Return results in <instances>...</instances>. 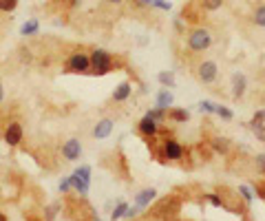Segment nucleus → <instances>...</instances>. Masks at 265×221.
Listing matches in <instances>:
<instances>
[{"instance_id": "obj_1", "label": "nucleus", "mask_w": 265, "mask_h": 221, "mask_svg": "<svg viewBox=\"0 0 265 221\" xmlns=\"http://www.w3.org/2000/svg\"><path fill=\"white\" fill-rule=\"evenodd\" d=\"M212 44V31L208 27H194L188 33V49L192 53H204L206 49H210Z\"/></svg>"}, {"instance_id": "obj_2", "label": "nucleus", "mask_w": 265, "mask_h": 221, "mask_svg": "<svg viewBox=\"0 0 265 221\" xmlns=\"http://www.w3.org/2000/svg\"><path fill=\"white\" fill-rule=\"evenodd\" d=\"M115 69V60L113 56L104 49H95L91 53V73H97V75H106Z\"/></svg>"}, {"instance_id": "obj_3", "label": "nucleus", "mask_w": 265, "mask_h": 221, "mask_svg": "<svg viewBox=\"0 0 265 221\" xmlns=\"http://www.w3.org/2000/svg\"><path fill=\"white\" fill-rule=\"evenodd\" d=\"M194 75H197V80L201 84H215L219 78V65L212 60H204L194 69Z\"/></svg>"}, {"instance_id": "obj_4", "label": "nucleus", "mask_w": 265, "mask_h": 221, "mask_svg": "<svg viewBox=\"0 0 265 221\" xmlns=\"http://www.w3.org/2000/svg\"><path fill=\"white\" fill-rule=\"evenodd\" d=\"M67 73H91V56L73 53L67 60Z\"/></svg>"}, {"instance_id": "obj_5", "label": "nucleus", "mask_w": 265, "mask_h": 221, "mask_svg": "<svg viewBox=\"0 0 265 221\" xmlns=\"http://www.w3.org/2000/svg\"><path fill=\"white\" fill-rule=\"evenodd\" d=\"M22 137H25V131H22V124L20 122H9L7 129H5V142L9 144V146H18L22 142Z\"/></svg>"}, {"instance_id": "obj_6", "label": "nucleus", "mask_w": 265, "mask_h": 221, "mask_svg": "<svg viewBox=\"0 0 265 221\" xmlns=\"http://www.w3.org/2000/svg\"><path fill=\"white\" fill-rule=\"evenodd\" d=\"M62 157H64L67 161H78L80 157H82V144H80L78 139H67V142L62 144Z\"/></svg>"}, {"instance_id": "obj_7", "label": "nucleus", "mask_w": 265, "mask_h": 221, "mask_svg": "<svg viewBox=\"0 0 265 221\" xmlns=\"http://www.w3.org/2000/svg\"><path fill=\"white\" fill-rule=\"evenodd\" d=\"M161 150H164V157L166 159H181L183 157V146L177 139H164V146H161Z\"/></svg>"}, {"instance_id": "obj_8", "label": "nucleus", "mask_w": 265, "mask_h": 221, "mask_svg": "<svg viewBox=\"0 0 265 221\" xmlns=\"http://www.w3.org/2000/svg\"><path fill=\"white\" fill-rule=\"evenodd\" d=\"M245 89H247V78L243 73H234L232 75V95L239 100V97L245 95Z\"/></svg>"}, {"instance_id": "obj_9", "label": "nucleus", "mask_w": 265, "mask_h": 221, "mask_svg": "<svg viewBox=\"0 0 265 221\" xmlns=\"http://www.w3.org/2000/svg\"><path fill=\"white\" fill-rule=\"evenodd\" d=\"M113 133V120H100L97 124L93 126V137L95 139H104V137H108Z\"/></svg>"}, {"instance_id": "obj_10", "label": "nucleus", "mask_w": 265, "mask_h": 221, "mask_svg": "<svg viewBox=\"0 0 265 221\" xmlns=\"http://www.w3.org/2000/svg\"><path fill=\"white\" fill-rule=\"evenodd\" d=\"M137 129H140L142 135H146V137H155V135H157V131H159V124L146 115V118H144V120L140 122V124H137Z\"/></svg>"}, {"instance_id": "obj_11", "label": "nucleus", "mask_w": 265, "mask_h": 221, "mask_svg": "<svg viewBox=\"0 0 265 221\" xmlns=\"http://www.w3.org/2000/svg\"><path fill=\"white\" fill-rule=\"evenodd\" d=\"M155 197H157V190L155 188H144L140 195H135V206L142 210V208L151 206V201L155 199Z\"/></svg>"}, {"instance_id": "obj_12", "label": "nucleus", "mask_w": 265, "mask_h": 221, "mask_svg": "<svg viewBox=\"0 0 265 221\" xmlns=\"http://www.w3.org/2000/svg\"><path fill=\"white\" fill-rule=\"evenodd\" d=\"M130 91H132V86H130V82H122L117 86V89L113 91V100L115 102H126L130 97Z\"/></svg>"}, {"instance_id": "obj_13", "label": "nucleus", "mask_w": 265, "mask_h": 221, "mask_svg": "<svg viewBox=\"0 0 265 221\" xmlns=\"http://www.w3.org/2000/svg\"><path fill=\"white\" fill-rule=\"evenodd\" d=\"M172 102H175V97H172V93L168 89H161L159 95H157V108H164L168 111L172 106Z\"/></svg>"}, {"instance_id": "obj_14", "label": "nucleus", "mask_w": 265, "mask_h": 221, "mask_svg": "<svg viewBox=\"0 0 265 221\" xmlns=\"http://www.w3.org/2000/svg\"><path fill=\"white\" fill-rule=\"evenodd\" d=\"M71 182H73V188H76L78 190V195L80 197H84L86 193H89V182H84V179H80L78 175H76V173H73V175H71Z\"/></svg>"}, {"instance_id": "obj_15", "label": "nucleus", "mask_w": 265, "mask_h": 221, "mask_svg": "<svg viewBox=\"0 0 265 221\" xmlns=\"http://www.w3.org/2000/svg\"><path fill=\"white\" fill-rule=\"evenodd\" d=\"M188 111H183V108H168V120L172 122H179V124H183V122H188Z\"/></svg>"}, {"instance_id": "obj_16", "label": "nucleus", "mask_w": 265, "mask_h": 221, "mask_svg": "<svg viewBox=\"0 0 265 221\" xmlns=\"http://www.w3.org/2000/svg\"><path fill=\"white\" fill-rule=\"evenodd\" d=\"M212 148H215L217 153L226 155L228 150H230V142H228L226 137H212Z\"/></svg>"}, {"instance_id": "obj_17", "label": "nucleus", "mask_w": 265, "mask_h": 221, "mask_svg": "<svg viewBox=\"0 0 265 221\" xmlns=\"http://www.w3.org/2000/svg\"><path fill=\"white\" fill-rule=\"evenodd\" d=\"M38 29H40V22L31 18V20H27L25 25L20 27V33H22V36H33V33H38Z\"/></svg>"}, {"instance_id": "obj_18", "label": "nucleus", "mask_w": 265, "mask_h": 221, "mask_svg": "<svg viewBox=\"0 0 265 221\" xmlns=\"http://www.w3.org/2000/svg\"><path fill=\"white\" fill-rule=\"evenodd\" d=\"M252 22H254L256 27L265 29V5H258L254 9V14H252Z\"/></svg>"}, {"instance_id": "obj_19", "label": "nucleus", "mask_w": 265, "mask_h": 221, "mask_svg": "<svg viewBox=\"0 0 265 221\" xmlns=\"http://www.w3.org/2000/svg\"><path fill=\"white\" fill-rule=\"evenodd\" d=\"M223 3H226V0H199V7L204 11H217L223 7Z\"/></svg>"}, {"instance_id": "obj_20", "label": "nucleus", "mask_w": 265, "mask_h": 221, "mask_svg": "<svg viewBox=\"0 0 265 221\" xmlns=\"http://www.w3.org/2000/svg\"><path fill=\"white\" fill-rule=\"evenodd\" d=\"M157 80H159L161 86H166V89H172V86H175V75H172V71H161L157 75Z\"/></svg>"}, {"instance_id": "obj_21", "label": "nucleus", "mask_w": 265, "mask_h": 221, "mask_svg": "<svg viewBox=\"0 0 265 221\" xmlns=\"http://www.w3.org/2000/svg\"><path fill=\"white\" fill-rule=\"evenodd\" d=\"M148 118L155 120V122H164L166 118H168V111H164V108H153V111H148Z\"/></svg>"}, {"instance_id": "obj_22", "label": "nucleus", "mask_w": 265, "mask_h": 221, "mask_svg": "<svg viewBox=\"0 0 265 221\" xmlns=\"http://www.w3.org/2000/svg\"><path fill=\"white\" fill-rule=\"evenodd\" d=\"M126 210H128V203H124V201H119L117 203V208L113 210V214H111V219L113 221H117V219H122L124 214H126Z\"/></svg>"}, {"instance_id": "obj_23", "label": "nucleus", "mask_w": 265, "mask_h": 221, "mask_svg": "<svg viewBox=\"0 0 265 221\" xmlns=\"http://www.w3.org/2000/svg\"><path fill=\"white\" fill-rule=\"evenodd\" d=\"M16 7H18V0H0V11L3 14H11Z\"/></svg>"}, {"instance_id": "obj_24", "label": "nucleus", "mask_w": 265, "mask_h": 221, "mask_svg": "<svg viewBox=\"0 0 265 221\" xmlns=\"http://www.w3.org/2000/svg\"><path fill=\"white\" fill-rule=\"evenodd\" d=\"M250 126L258 139H265V124H261V122H250Z\"/></svg>"}, {"instance_id": "obj_25", "label": "nucleus", "mask_w": 265, "mask_h": 221, "mask_svg": "<svg viewBox=\"0 0 265 221\" xmlns=\"http://www.w3.org/2000/svg\"><path fill=\"white\" fill-rule=\"evenodd\" d=\"M76 175H78L80 179H84V182L91 184V168H89V166H80L78 171H76Z\"/></svg>"}, {"instance_id": "obj_26", "label": "nucleus", "mask_w": 265, "mask_h": 221, "mask_svg": "<svg viewBox=\"0 0 265 221\" xmlns=\"http://www.w3.org/2000/svg\"><path fill=\"white\" fill-rule=\"evenodd\" d=\"M199 111H201V113H215V111H217V104L204 100V102H199Z\"/></svg>"}, {"instance_id": "obj_27", "label": "nucleus", "mask_w": 265, "mask_h": 221, "mask_svg": "<svg viewBox=\"0 0 265 221\" xmlns=\"http://www.w3.org/2000/svg\"><path fill=\"white\" fill-rule=\"evenodd\" d=\"M215 113L219 115V118H223V120H232V118H234V115H232V111L226 108V106H217Z\"/></svg>"}, {"instance_id": "obj_28", "label": "nucleus", "mask_w": 265, "mask_h": 221, "mask_svg": "<svg viewBox=\"0 0 265 221\" xmlns=\"http://www.w3.org/2000/svg\"><path fill=\"white\" fill-rule=\"evenodd\" d=\"M239 193H241V197H243V199H245L247 203H250V201H252V197H254V195H252V190L247 188V186H239Z\"/></svg>"}, {"instance_id": "obj_29", "label": "nucleus", "mask_w": 265, "mask_h": 221, "mask_svg": "<svg viewBox=\"0 0 265 221\" xmlns=\"http://www.w3.org/2000/svg\"><path fill=\"white\" fill-rule=\"evenodd\" d=\"M71 188H73V182H71V177H67L64 182L60 184V193H69Z\"/></svg>"}, {"instance_id": "obj_30", "label": "nucleus", "mask_w": 265, "mask_h": 221, "mask_svg": "<svg viewBox=\"0 0 265 221\" xmlns=\"http://www.w3.org/2000/svg\"><path fill=\"white\" fill-rule=\"evenodd\" d=\"M208 199H210V203H212V206H219V208L223 206L221 197H219V195H215V193H210V195H208Z\"/></svg>"}, {"instance_id": "obj_31", "label": "nucleus", "mask_w": 265, "mask_h": 221, "mask_svg": "<svg viewBox=\"0 0 265 221\" xmlns=\"http://www.w3.org/2000/svg\"><path fill=\"white\" fill-rule=\"evenodd\" d=\"M153 7H157V9H164V11H168V9H170V3H166V0H155V3H153Z\"/></svg>"}, {"instance_id": "obj_32", "label": "nucleus", "mask_w": 265, "mask_h": 221, "mask_svg": "<svg viewBox=\"0 0 265 221\" xmlns=\"http://www.w3.org/2000/svg\"><path fill=\"white\" fill-rule=\"evenodd\" d=\"M256 166H258V171L265 175V155H256Z\"/></svg>"}, {"instance_id": "obj_33", "label": "nucleus", "mask_w": 265, "mask_h": 221, "mask_svg": "<svg viewBox=\"0 0 265 221\" xmlns=\"http://www.w3.org/2000/svg\"><path fill=\"white\" fill-rule=\"evenodd\" d=\"M252 122H261V124H265V111H256L254 118H252Z\"/></svg>"}, {"instance_id": "obj_34", "label": "nucleus", "mask_w": 265, "mask_h": 221, "mask_svg": "<svg viewBox=\"0 0 265 221\" xmlns=\"http://www.w3.org/2000/svg\"><path fill=\"white\" fill-rule=\"evenodd\" d=\"M57 208H60V206H57V203H53V206L49 208V210H47V221H51V219L55 217V210H57Z\"/></svg>"}, {"instance_id": "obj_35", "label": "nucleus", "mask_w": 265, "mask_h": 221, "mask_svg": "<svg viewBox=\"0 0 265 221\" xmlns=\"http://www.w3.org/2000/svg\"><path fill=\"white\" fill-rule=\"evenodd\" d=\"M256 195L265 199V184H258V186H256Z\"/></svg>"}, {"instance_id": "obj_36", "label": "nucleus", "mask_w": 265, "mask_h": 221, "mask_svg": "<svg viewBox=\"0 0 265 221\" xmlns=\"http://www.w3.org/2000/svg\"><path fill=\"white\" fill-rule=\"evenodd\" d=\"M140 3L144 5V7H153V3H155V0H140Z\"/></svg>"}, {"instance_id": "obj_37", "label": "nucleus", "mask_w": 265, "mask_h": 221, "mask_svg": "<svg viewBox=\"0 0 265 221\" xmlns=\"http://www.w3.org/2000/svg\"><path fill=\"white\" fill-rule=\"evenodd\" d=\"M5 100V86H3V82H0V102Z\"/></svg>"}, {"instance_id": "obj_38", "label": "nucleus", "mask_w": 265, "mask_h": 221, "mask_svg": "<svg viewBox=\"0 0 265 221\" xmlns=\"http://www.w3.org/2000/svg\"><path fill=\"white\" fill-rule=\"evenodd\" d=\"M106 3H108V5H122L124 0H106Z\"/></svg>"}, {"instance_id": "obj_39", "label": "nucleus", "mask_w": 265, "mask_h": 221, "mask_svg": "<svg viewBox=\"0 0 265 221\" xmlns=\"http://www.w3.org/2000/svg\"><path fill=\"white\" fill-rule=\"evenodd\" d=\"M0 221H7V217H5V214H3V212H0Z\"/></svg>"}, {"instance_id": "obj_40", "label": "nucleus", "mask_w": 265, "mask_h": 221, "mask_svg": "<svg viewBox=\"0 0 265 221\" xmlns=\"http://www.w3.org/2000/svg\"><path fill=\"white\" fill-rule=\"evenodd\" d=\"M263 82H265V71H263Z\"/></svg>"}, {"instance_id": "obj_41", "label": "nucleus", "mask_w": 265, "mask_h": 221, "mask_svg": "<svg viewBox=\"0 0 265 221\" xmlns=\"http://www.w3.org/2000/svg\"><path fill=\"white\" fill-rule=\"evenodd\" d=\"M97 221H100V219H97Z\"/></svg>"}]
</instances>
